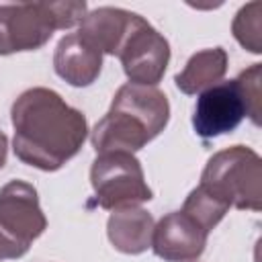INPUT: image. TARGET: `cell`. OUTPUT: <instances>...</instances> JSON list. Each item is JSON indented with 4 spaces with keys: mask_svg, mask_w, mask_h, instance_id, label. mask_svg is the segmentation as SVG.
<instances>
[{
    "mask_svg": "<svg viewBox=\"0 0 262 262\" xmlns=\"http://www.w3.org/2000/svg\"><path fill=\"white\" fill-rule=\"evenodd\" d=\"M209 233L186 213L172 211L154 225L151 250L164 262H194L205 252Z\"/></svg>",
    "mask_w": 262,
    "mask_h": 262,
    "instance_id": "9c48e42d",
    "label": "cell"
},
{
    "mask_svg": "<svg viewBox=\"0 0 262 262\" xmlns=\"http://www.w3.org/2000/svg\"><path fill=\"white\" fill-rule=\"evenodd\" d=\"M6 156H8V139H6V135L0 131V170H2L4 164H6Z\"/></svg>",
    "mask_w": 262,
    "mask_h": 262,
    "instance_id": "e0dca14e",
    "label": "cell"
},
{
    "mask_svg": "<svg viewBox=\"0 0 262 262\" xmlns=\"http://www.w3.org/2000/svg\"><path fill=\"white\" fill-rule=\"evenodd\" d=\"M86 12L84 0L0 4V55L41 49L55 31L80 25Z\"/></svg>",
    "mask_w": 262,
    "mask_h": 262,
    "instance_id": "3957f363",
    "label": "cell"
},
{
    "mask_svg": "<svg viewBox=\"0 0 262 262\" xmlns=\"http://www.w3.org/2000/svg\"><path fill=\"white\" fill-rule=\"evenodd\" d=\"M201 186L229 209H262V160L248 145H231L213 154L201 174Z\"/></svg>",
    "mask_w": 262,
    "mask_h": 262,
    "instance_id": "277c9868",
    "label": "cell"
},
{
    "mask_svg": "<svg viewBox=\"0 0 262 262\" xmlns=\"http://www.w3.org/2000/svg\"><path fill=\"white\" fill-rule=\"evenodd\" d=\"M182 213H186L188 217H192L207 233H211V229H215L219 225V221L227 215L229 205H225L221 199H217L215 194H211L207 188H203L201 184L196 188H192L180 209Z\"/></svg>",
    "mask_w": 262,
    "mask_h": 262,
    "instance_id": "5bb4252c",
    "label": "cell"
},
{
    "mask_svg": "<svg viewBox=\"0 0 262 262\" xmlns=\"http://www.w3.org/2000/svg\"><path fill=\"white\" fill-rule=\"evenodd\" d=\"M227 63L229 57L223 47L201 49L190 55L186 66L174 76V84L182 94H201L203 90L221 82L227 72Z\"/></svg>",
    "mask_w": 262,
    "mask_h": 262,
    "instance_id": "4fadbf2b",
    "label": "cell"
},
{
    "mask_svg": "<svg viewBox=\"0 0 262 262\" xmlns=\"http://www.w3.org/2000/svg\"><path fill=\"white\" fill-rule=\"evenodd\" d=\"M168 121L170 102L158 86L127 82L115 92L108 113L94 125L90 143L96 154H133L156 139Z\"/></svg>",
    "mask_w": 262,
    "mask_h": 262,
    "instance_id": "7a4b0ae2",
    "label": "cell"
},
{
    "mask_svg": "<svg viewBox=\"0 0 262 262\" xmlns=\"http://www.w3.org/2000/svg\"><path fill=\"white\" fill-rule=\"evenodd\" d=\"M133 18L135 12H129L125 8L98 6L86 12L82 23L78 25V35L102 55H117L133 25Z\"/></svg>",
    "mask_w": 262,
    "mask_h": 262,
    "instance_id": "8fae6325",
    "label": "cell"
},
{
    "mask_svg": "<svg viewBox=\"0 0 262 262\" xmlns=\"http://www.w3.org/2000/svg\"><path fill=\"white\" fill-rule=\"evenodd\" d=\"M55 74L76 88H86L94 84L102 70V53L88 45L78 33L63 35L53 53Z\"/></svg>",
    "mask_w": 262,
    "mask_h": 262,
    "instance_id": "30bf717a",
    "label": "cell"
},
{
    "mask_svg": "<svg viewBox=\"0 0 262 262\" xmlns=\"http://www.w3.org/2000/svg\"><path fill=\"white\" fill-rule=\"evenodd\" d=\"M242 86L246 104H248V119L260 127L262 117V63H252L248 70L239 72L235 78Z\"/></svg>",
    "mask_w": 262,
    "mask_h": 262,
    "instance_id": "2e32d148",
    "label": "cell"
},
{
    "mask_svg": "<svg viewBox=\"0 0 262 262\" xmlns=\"http://www.w3.org/2000/svg\"><path fill=\"white\" fill-rule=\"evenodd\" d=\"M131 84L156 86L170 61V43L143 16L135 14L133 25L117 53Z\"/></svg>",
    "mask_w": 262,
    "mask_h": 262,
    "instance_id": "52a82bcc",
    "label": "cell"
},
{
    "mask_svg": "<svg viewBox=\"0 0 262 262\" xmlns=\"http://www.w3.org/2000/svg\"><path fill=\"white\" fill-rule=\"evenodd\" d=\"M90 184L96 205L106 211L141 207L151 201L141 162L127 151L96 154L90 166Z\"/></svg>",
    "mask_w": 262,
    "mask_h": 262,
    "instance_id": "8992f818",
    "label": "cell"
},
{
    "mask_svg": "<svg viewBox=\"0 0 262 262\" xmlns=\"http://www.w3.org/2000/svg\"><path fill=\"white\" fill-rule=\"evenodd\" d=\"M47 229V217L33 184L10 180L0 188V260L23 258Z\"/></svg>",
    "mask_w": 262,
    "mask_h": 262,
    "instance_id": "5b68a950",
    "label": "cell"
},
{
    "mask_svg": "<svg viewBox=\"0 0 262 262\" xmlns=\"http://www.w3.org/2000/svg\"><path fill=\"white\" fill-rule=\"evenodd\" d=\"M231 33L235 41L250 53H262V4L248 2L244 4L231 23Z\"/></svg>",
    "mask_w": 262,
    "mask_h": 262,
    "instance_id": "9a60e30c",
    "label": "cell"
},
{
    "mask_svg": "<svg viewBox=\"0 0 262 262\" xmlns=\"http://www.w3.org/2000/svg\"><path fill=\"white\" fill-rule=\"evenodd\" d=\"M10 123L14 156L41 172L63 168L88 137L84 113L45 86L29 88L16 96L10 106Z\"/></svg>",
    "mask_w": 262,
    "mask_h": 262,
    "instance_id": "6da1fadb",
    "label": "cell"
},
{
    "mask_svg": "<svg viewBox=\"0 0 262 262\" xmlns=\"http://www.w3.org/2000/svg\"><path fill=\"white\" fill-rule=\"evenodd\" d=\"M154 217L141 207H127L117 209L108 215L106 221V235L113 248L121 254L137 256L151 248L154 235Z\"/></svg>",
    "mask_w": 262,
    "mask_h": 262,
    "instance_id": "7c38bea8",
    "label": "cell"
},
{
    "mask_svg": "<svg viewBox=\"0 0 262 262\" xmlns=\"http://www.w3.org/2000/svg\"><path fill=\"white\" fill-rule=\"evenodd\" d=\"M244 117H248V104L239 82L233 78L199 94L192 111V129L203 141H209L235 131Z\"/></svg>",
    "mask_w": 262,
    "mask_h": 262,
    "instance_id": "ba28073f",
    "label": "cell"
}]
</instances>
